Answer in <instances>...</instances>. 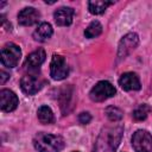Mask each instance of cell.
<instances>
[{"mask_svg": "<svg viewBox=\"0 0 152 152\" xmlns=\"http://www.w3.org/2000/svg\"><path fill=\"white\" fill-rule=\"evenodd\" d=\"M33 145L38 152H61L64 147V140L59 135L38 133L33 139Z\"/></svg>", "mask_w": 152, "mask_h": 152, "instance_id": "obj_1", "label": "cell"}, {"mask_svg": "<svg viewBox=\"0 0 152 152\" xmlns=\"http://www.w3.org/2000/svg\"><path fill=\"white\" fill-rule=\"evenodd\" d=\"M44 84L45 80L40 75H38V71H30L28 74L24 75L20 80L21 90L27 95H33L38 93Z\"/></svg>", "mask_w": 152, "mask_h": 152, "instance_id": "obj_2", "label": "cell"}, {"mask_svg": "<svg viewBox=\"0 0 152 152\" xmlns=\"http://www.w3.org/2000/svg\"><path fill=\"white\" fill-rule=\"evenodd\" d=\"M116 93L114 86L108 81H100L97 82L90 90L89 96L95 102H102L112 96H114Z\"/></svg>", "mask_w": 152, "mask_h": 152, "instance_id": "obj_3", "label": "cell"}, {"mask_svg": "<svg viewBox=\"0 0 152 152\" xmlns=\"http://www.w3.org/2000/svg\"><path fill=\"white\" fill-rule=\"evenodd\" d=\"M21 50L13 43L6 44L1 49V63L6 68H15L20 61Z\"/></svg>", "mask_w": 152, "mask_h": 152, "instance_id": "obj_4", "label": "cell"}, {"mask_svg": "<svg viewBox=\"0 0 152 152\" xmlns=\"http://www.w3.org/2000/svg\"><path fill=\"white\" fill-rule=\"evenodd\" d=\"M132 146L135 152H152V135L147 131L139 129L132 137Z\"/></svg>", "mask_w": 152, "mask_h": 152, "instance_id": "obj_5", "label": "cell"}, {"mask_svg": "<svg viewBox=\"0 0 152 152\" xmlns=\"http://www.w3.org/2000/svg\"><path fill=\"white\" fill-rule=\"evenodd\" d=\"M68 74H69V66L64 57L61 55H53L50 63V76L56 81H61L64 80L68 76Z\"/></svg>", "mask_w": 152, "mask_h": 152, "instance_id": "obj_6", "label": "cell"}, {"mask_svg": "<svg viewBox=\"0 0 152 152\" xmlns=\"http://www.w3.org/2000/svg\"><path fill=\"white\" fill-rule=\"evenodd\" d=\"M139 43V38L137 33H127L126 36H124L119 43V48H118V57L119 59L125 58L131 51H133Z\"/></svg>", "mask_w": 152, "mask_h": 152, "instance_id": "obj_7", "label": "cell"}, {"mask_svg": "<svg viewBox=\"0 0 152 152\" xmlns=\"http://www.w3.org/2000/svg\"><path fill=\"white\" fill-rule=\"evenodd\" d=\"M19 103L18 96L10 89H2L0 91V107L2 112L10 113L17 108Z\"/></svg>", "mask_w": 152, "mask_h": 152, "instance_id": "obj_8", "label": "cell"}, {"mask_svg": "<svg viewBox=\"0 0 152 152\" xmlns=\"http://www.w3.org/2000/svg\"><path fill=\"white\" fill-rule=\"evenodd\" d=\"M45 51L43 49H38L33 52H31L27 57H26V61H25V64L24 66L28 70V71H38L39 66L44 63L45 61Z\"/></svg>", "mask_w": 152, "mask_h": 152, "instance_id": "obj_9", "label": "cell"}, {"mask_svg": "<svg viewBox=\"0 0 152 152\" xmlns=\"http://www.w3.org/2000/svg\"><path fill=\"white\" fill-rule=\"evenodd\" d=\"M40 18V13L33 7H25L18 14V23L23 26H31Z\"/></svg>", "mask_w": 152, "mask_h": 152, "instance_id": "obj_10", "label": "cell"}, {"mask_svg": "<svg viewBox=\"0 0 152 152\" xmlns=\"http://www.w3.org/2000/svg\"><path fill=\"white\" fill-rule=\"evenodd\" d=\"M119 84L124 90H139L141 84L139 81V77L134 72H125L121 75L119 80Z\"/></svg>", "mask_w": 152, "mask_h": 152, "instance_id": "obj_11", "label": "cell"}, {"mask_svg": "<svg viewBox=\"0 0 152 152\" xmlns=\"http://www.w3.org/2000/svg\"><path fill=\"white\" fill-rule=\"evenodd\" d=\"M53 18L58 26H69L72 23L74 10L71 7H59L53 13Z\"/></svg>", "mask_w": 152, "mask_h": 152, "instance_id": "obj_12", "label": "cell"}, {"mask_svg": "<svg viewBox=\"0 0 152 152\" xmlns=\"http://www.w3.org/2000/svg\"><path fill=\"white\" fill-rule=\"evenodd\" d=\"M52 27L49 23H42L33 32V38L38 42H45L52 36Z\"/></svg>", "mask_w": 152, "mask_h": 152, "instance_id": "obj_13", "label": "cell"}, {"mask_svg": "<svg viewBox=\"0 0 152 152\" xmlns=\"http://www.w3.org/2000/svg\"><path fill=\"white\" fill-rule=\"evenodd\" d=\"M37 118L38 120L44 124V125H49V124H52L55 118H53V113L51 110L50 107L48 106H40L37 110Z\"/></svg>", "mask_w": 152, "mask_h": 152, "instance_id": "obj_14", "label": "cell"}, {"mask_svg": "<svg viewBox=\"0 0 152 152\" xmlns=\"http://www.w3.org/2000/svg\"><path fill=\"white\" fill-rule=\"evenodd\" d=\"M112 1H103V0H95L88 2V8L91 14H102L109 5H112Z\"/></svg>", "mask_w": 152, "mask_h": 152, "instance_id": "obj_15", "label": "cell"}, {"mask_svg": "<svg viewBox=\"0 0 152 152\" xmlns=\"http://www.w3.org/2000/svg\"><path fill=\"white\" fill-rule=\"evenodd\" d=\"M101 32H102V25H101L97 20H94V21H91V23L89 24V26L86 28L84 36H86L87 38L91 39V38L97 37Z\"/></svg>", "mask_w": 152, "mask_h": 152, "instance_id": "obj_16", "label": "cell"}, {"mask_svg": "<svg viewBox=\"0 0 152 152\" xmlns=\"http://www.w3.org/2000/svg\"><path fill=\"white\" fill-rule=\"evenodd\" d=\"M104 113H106L107 118H108L110 121H114V122L121 120V119H122V115H124L122 110L119 109L118 107H114V106H109V107H107L106 110H104Z\"/></svg>", "mask_w": 152, "mask_h": 152, "instance_id": "obj_17", "label": "cell"}, {"mask_svg": "<svg viewBox=\"0 0 152 152\" xmlns=\"http://www.w3.org/2000/svg\"><path fill=\"white\" fill-rule=\"evenodd\" d=\"M150 112V107L146 106V104H141L139 106L134 112H133V118L138 121H141V120H145L147 114Z\"/></svg>", "mask_w": 152, "mask_h": 152, "instance_id": "obj_18", "label": "cell"}, {"mask_svg": "<svg viewBox=\"0 0 152 152\" xmlns=\"http://www.w3.org/2000/svg\"><path fill=\"white\" fill-rule=\"evenodd\" d=\"M90 120H91V116H90L89 113H81V114L78 115V121H80L81 124H83V125L88 124Z\"/></svg>", "mask_w": 152, "mask_h": 152, "instance_id": "obj_19", "label": "cell"}, {"mask_svg": "<svg viewBox=\"0 0 152 152\" xmlns=\"http://www.w3.org/2000/svg\"><path fill=\"white\" fill-rule=\"evenodd\" d=\"M0 75H1V80H0V83H1V84H4V83L6 82V80H7V78H10V75H8L7 72H5L4 70H1V71H0Z\"/></svg>", "mask_w": 152, "mask_h": 152, "instance_id": "obj_20", "label": "cell"}]
</instances>
